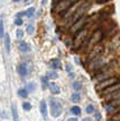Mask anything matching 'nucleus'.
<instances>
[{
	"label": "nucleus",
	"mask_w": 120,
	"mask_h": 121,
	"mask_svg": "<svg viewBox=\"0 0 120 121\" xmlns=\"http://www.w3.org/2000/svg\"><path fill=\"white\" fill-rule=\"evenodd\" d=\"M26 30H27V33H28L29 35H31L33 33H34V26H33V25H28Z\"/></svg>",
	"instance_id": "obj_32"
},
{
	"label": "nucleus",
	"mask_w": 120,
	"mask_h": 121,
	"mask_svg": "<svg viewBox=\"0 0 120 121\" xmlns=\"http://www.w3.org/2000/svg\"><path fill=\"white\" fill-rule=\"evenodd\" d=\"M4 48H6L7 53H9L10 52V36L8 34H6L4 36Z\"/></svg>",
	"instance_id": "obj_19"
},
{
	"label": "nucleus",
	"mask_w": 120,
	"mask_h": 121,
	"mask_svg": "<svg viewBox=\"0 0 120 121\" xmlns=\"http://www.w3.org/2000/svg\"><path fill=\"white\" fill-rule=\"evenodd\" d=\"M119 91H120V81H118L117 83L112 84L111 86L107 87L106 90H103L102 92H100V93H101L102 95H104V96H109V95L115 94V93L119 92Z\"/></svg>",
	"instance_id": "obj_10"
},
{
	"label": "nucleus",
	"mask_w": 120,
	"mask_h": 121,
	"mask_svg": "<svg viewBox=\"0 0 120 121\" xmlns=\"http://www.w3.org/2000/svg\"><path fill=\"white\" fill-rule=\"evenodd\" d=\"M109 1H111V0H95V2L98 4H107Z\"/></svg>",
	"instance_id": "obj_34"
},
{
	"label": "nucleus",
	"mask_w": 120,
	"mask_h": 121,
	"mask_svg": "<svg viewBox=\"0 0 120 121\" xmlns=\"http://www.w3.org/2000/svg\"><path fill=\"white\" fill-rule=\"evenodd\" d=\"M28 91H27V89H19L18 90V95L20 96V98H22V99H26L27 96H28Z\"/></svg>",
	"instance_id": "obj_22"
},
{
	"label": "nucleus",
	"mask_w": 120,
	"mask_h": 121,
	"mask_svg": "<svg viewBox=\"0 0 120 121\" xmlns=\"http://www.w3.org/2000/svg\"><path fill=\"white\" fill-rule=\"evenodd\" d=\"M103 51H104V46H103L101 43L98 44V45H95L94 47H93L90 52L88 53V56H86V60H85L86 64L89 65L91 62H93V60H95L97 58L101 57Z\"/></svg>",
	"instance_id": "obj_4"
},
{
	"label": "nucleus",
	"mask_w": 120,
	"mask_h": 121,
	"mask_svg": "<svg viewBox=\"0 0 120 121\" xmlns=\"http://www.w3.org/2000/svg\"><path fill=\"white\" fill-rule=\"evenodd\" d=\"M72 86H73V89L75 90V92H77V91H80L82 89V83L79 82V81H75V82H73Z\"/></svg>",
	"instance_id": "obj_25"
},
{
	"label": "nucleus",
	"mask_w": 120,
	"mask_h": 121,
	"mask_svg": "<svg viewBox=\"0 0 120 121\" xmlns=\"http://www.w3.org/2000/svg\"><path fill=\"white\" fill-rule=\"evenodd\" d=\"M82 121H93V120H92L91 118H84V119H83Z\"/></svg>",
	"instance_id": "obj_37"
},
{
	"label": "nucleus",
	"mask_w": 120,
	"mask_h": 121,
	"mask_svg": "<svg viewBox=\"0 0 120 121\" xmlns=\"http://www.w3.org/2000/svg\"><path fill=\"white\" fill-rule=\"evenodd\" d=\"M15 25H16V26H22V18H16V19H15Z\"/></svg>",
	"instance_id": "obj_33"
},
{
	"label": "nucleus",
	"mask_w": 120,
	"mask_h": 121,
	"mask_svg": "<svg viewBox=\"0 0 120 121\" xmlns=\"http://www.w3.org/2000/svg\"><path fill=\"white\" fill-rule=\"evenodd\" d=\"M73 4H74V2H72V0H60V1L57 2V4L55 6V13L64 15Z\"/></svg>",
	"instance_id": "obj_9"
},
{
	"label": "nucleus",
	"mask_w": 120,
	"mask_h": 121,
	"mask_svg": "<svg viewBox=\"0 0 120 121\" xmlns=\"http://www.w3.org/2000/svg\"><path fill=\"white\" fill-rule=\"evenodd\" d=\"M118 81H119V78H117V76H111V78H106V80L101 81V82H99L98 84L95 85V89H97V91H98V92H102L103 90H106L107 87L111 86L112 84L117 83Z\"/></svg>",
	"instance_id": "obj_8"
},
{
	"label": "nucleus",
	"mask_w": 120,
	"mask_h": 121,
	"mask_svg": "<svg viewBox=\"0 0 120 121\" xmlns=\"http://www.w3.org/2000/svg\"><path fill=\"white\" fill-rule=\"evenodd\" d=\"M63 112V108H62V104L55 99H51L49 100V113L53 118H57L60 117Z\"/></svg>",
	"instance_id": "obj_6"
},
{
	"label": "nucleus",
	"mask_w": 120,
	"mask_h": 121,
	"mask_svg": "<svg viewBox=\"0 0 120 121\" xmlns=\"http://www.w3.org/2000/svg\"><path fill=\"white\" fill-rule=\"evenodd\" d=\"M39 111H40V114H42V117L44 118V119H46L48 116V107L47 104H46V102L44 101V100H42L40 101V103H39Z\"/></svg>",
	"instance_id": "obj_11"
},
{
	"label": "nucleus",
	"mask_w": 120,
	"mask_h": 121,
	"mask_svg": "<svg viewBox=\"0 0 120 121\" xmlns=\"http://www.w3.org/2000/svg\"><path fill=\"white\" fill-rule=\"evenodd\" d=\"M17 71H18V73H19V75L22 76V78H25L26 75L28 74V69H27V65L25 63H22L20 65H18Z\"/></svg>",
	"instance_id": "obj_12"
},
{
	"label": "nucleus",
	"mask_w": 120,
	"mask_h": 121,
	"mask_svg": "<svg viewBox=\"0 0 120 121\" xmlns=\"http://www.w3.org/2000/svg\"><path fill=\"white\" fill-rule=\"evenodd\" d=\"M26 89H27V91L28 92H34L35 90H36V85H35V83H28L27 84V86H26Z\"/></svg>",
	"instance_id": "obj_27"
},
{
	"label": "nucleus",
	"mask_w": 120,
	"mask_h": 121,
	"mask_svg": "<svg viewBox=\"0 0 120 121\" xmlns=\"http://www.w3.org/2000/svg\"><path fill=\"white\" fill-rule=\"evenodd\" d=\"M66 121H79V120H77V117H72V118H69Z\"/></svg>",
	"instance_id": "obj_36"
},
{
	"label": "nucleus",
	"mask_w": 120,
	"mask_h": 121,
	"mask_svg": "<svg viewBox=\"0 0 120 121\" xmlns=\"http://www.w3.org/2000/svg\"><path fill=\"white\" fill-rule=\"evenodd\" d=\"M4 22L0 20V38H4Z\"/></svg>",
	"instance_id": "obj_31"
},
{
	"label": "nucleus",
	"mask_w": 120,
	"mask_h": 121,
	"mask_svg": "<svg viewBox=\"0 0 120 121\" xmlns=\"http://www.w3.org/2000/svg\"><path fill=\"white\" fill-rule=\"evenodd\" d=\"M89 8H90V2H89V1H84V2H83V4H82L81 6L76 9V11L73 13V16L71 17V19H69V25L72 26L76 20H79L80 18L83 17V16H84V13L89 10Z\"/></svg>",
	"instance_id": "obj_3"
},
{
	"label": "nucleus",
	"mask_w": 120,
	"mask_h": 121,
	"mask_svg": "<svg viewBox=\"0 0 120 121\" xmlns=\"http://www.w3.org/2000/svg\"><path fill=\"white\" fill-rule=\"evenodd\" d=\"M119 121H120V120H119Z\"/></svg>",
	"instance_id": "obj_40"
},
{
	"label": "nucleus",
	"mask_w": 120,
	"mask_h": 121,
	"mask_svg": "<svg viewBox=\"0 0 120 121\" xmlns=\"http://www.w3.org/2000/svg\"><path fill=\"white\" fill-rule=\"evenodd\" d=\"M48 65H49V67H51V69H53L54 71H55V69H58L61 67V62H60V60H57V58H54V60H49Z\"/></svg>",
	"instance_id": "obj_14"
},
{
	"label": "nucleus",
	"mask_w": 120,
	"mask_h": 121,
	"mask_svg": "<svg viewBox=\"0 0 120 121\" xmlns=\"http://www.w3.org/2000/svg\"><path fill=\"white\" fill-rule=\"evenodd\" d=\"M111 121H115V120H111Z\"/></svg>",
	"instance_id": "obj_39"
},
{
	"label": "nucleus",
	"mask_w": 120,
	"mask_h": 121,
	"mask_svg": "<svg viewBox=\"0 0 120 121\" xmlns=\"http://www.w3.org/2000/svg\"><path fill=\"white\" fill-rule=\"evenodd\" d=\"M65 69H66V72H69V73H72V66L70 64H66V66H65Z\"/></svg>",
	"instance_id": "obj_35"
},
{
	"label": "nucleus",
	"mask_w": 120,
	"mask_h": 121,
	"mask_svg": "<svg viewBox=\"0 0 120 121\" xmlns=\"http://www.w3.org/2000/svg\"><path fill=\"white\" fill-rule=\"evenodd\" d=\"M34 13H35V8H29L27 11H26V16H28V17H31L33 15H34Z\"/></svg>",
	"instance_id": "obj_30"
},
{
	"label": "nucleus",
	"mask_w": 120,
	"mask_h": 121,
	"mask_svg": "<svg viewBox=\"0 0 120 121\" xmlns=\"http://www.w3.org/2000/svg\"><path fill=\"white\" fill-rule=\"evenodd\" d=\"M11 114H13V121H19V114H18V110L16 104H11Z\"/></svg>",
	"instance_id": "obj_18"
},
{
	"label": "nucleus",
	"mask_w": 120,
	"mask_h": 121,
	"mask_svg": "<svg viewBox=\"0 0 120 121\" xmlns=\"http://www.w3.org/2000/svg\"><path fill=\"white\" fill-rule=\"evenodd\" d=\"M16 36H17L18 39H22V37H24V30L22 29H17V31H16Z\"/></svg>",
	"instance_id": "obj_29"
},
{
	"label": "nucleus",
	"mask_w": 120,
	"mask_h": 121,
	"mask_svg": "<svg viewBox=\"0 0 120 121\" xmlns=\"http://www.w3.org/2000/svg\"><path fill=\"white\" fill-rule=\"evenodd\" d=\"M93 119L97 121H102V114L100 113V111H94L93 112Z\"/></svg>",
	"instance_id": "obj_26"
},
{
	"label": "nucleus",
	"mask_w": 120,
	"mask_h": 121,
	"mask_svg": "<svg viewBox=\"0 0 120 121\" xmlns=\"http://www.w3.org/2000/svg\"><path fill=\"white\" fill-rule=\"evenodd\" d=\"M103 37H104V31H103L102 29H100V28H99V29H95L93 33H91L90 37L88 39V43H86V45H85V48H86V51H88V53L90 52L95 45L100 44V42L102 40Z\"/></svg>",
	"instance_id": "obj_2"
},
{
	"label": "nucleus",
	"mask_w": 120,
	"mask_h": 121,
	"mask_svg": "<svg viewBox=\"0 0 120 121\" xmlns=\"http://www.w3.org/2000/svg\"><path fill=\"white\" fill-rule=\"evenodd\" d=\"M22 109H24V111H30V110H31V104H30V102H24V103H22Z\"/></svg>",
	"instance_id": "obj_28"
},
{
	"label": "nucleus",
	"mask_w": 120,
	"mask_h": 121,
	"mask_svg": "<svg viewBox=\"0 0 120 121\" xmlns=\"http://www.w3.org/2000/svg\"><path fill=\"white\" fill-rule=\"evenodd\" d=\"M13 2H19V1H20V0H13Z\"/></svg>",
	"instance_id": "obj_38"
},
{
	"label": "nucleus",
	"mask_w": 120,
	"mask_h": 121,
	"mask_svg": "<svg viewBox=\"0 0 120 121\" xmlns=\"http://www.w3.org/2000/svg\"><path fill=\"white\" fill-rule=\"evenodd\" d=\"M46 76H47L48 80H56V78H58V75H57V72L56 71H48L47 73H46Z\"/></svg>",
	"instance_id": "obj_21"
},
{
	"label": "nucleus",
	"mask_w": 120,
	"mask_h": 121,
	"mask_svg": "<svg viewBox=\"0 0 120 121\" xmlns=\"http://www.w3.org/2000/svg\"><path fill=\"white\" fill-rule=\"evenodd\" d=\"M19 51L22 53H28L30 51V46L26 42H20L19 43Z\"/></svg>",
	"instance_id": "obj_17"
},
{
	"label": "nucleus",
	"mask_w": 120,
	"mask_h": 121,
	"mask_svg": "<svg viewBox=\"0 0 120 121\" xmlns=\"http://www.w3.org/2000/svg\"><path fill=\"white\" fill-rule=\"evenodd\" d=\"M90 30H89V26L86 25L83 29H81L79 33L75 34L74 37V42H73V48L77 51L79 48L85 47L86 43H88V39L90 37Z\"/></svg>",
	"instance_id": "obj_1"
},
{
	"label": "nucleus",
	"mask_w": 120,
	"mask_h": 121,
	"mask_svg": "<svg viewBox=\"0 0 120 121\" xmlns=\"http://www.w3.org/2000/svg\"><path fill=\"white\" fill-rule=\"evenodd\" d=\"M71 101L73 103H79L81 101V94L79 92H74L72 95H71Z\"/></svg>",
	"instance_id": "obj_20"
},
{
	"label": "nucleus",
	"mask_w": 120,
	"mask_h": 121,
	"mask_svg": "<svg viewBox=\"0 0 120 121\" xmlns=\"http://www.w3.org/2000/svg\"><path fill=\"white\" fill-rule=\"evenodd\" d=\"M70 112L72 113L74 117H79V116H81L82 110L79 105H73L72 108H71V110H70Z\"/></svg>",
	"instance_id": "obj_16"
},
{
	"label": "nucleus",
	"mask_w": 120,
	"mask_h": 121,
	"mask_svg": "<svg viewBox=\"0 0 120 121\" xmlns=\"http://www.w3.org/2000/svg\"><path fill=\"white\" fill-rule=\"evenodd\" d=\"M118 110H119V108H117L116 105H113L112 103H109L106 105V111H107L108 113H111V114H115V113L118 112Z\"/></svg>",
	"instance_id": "obj_15"
},
{
	"label": "nucleus",
	"mask_w": 120,
	"mask_h": 121,
	"mask_svg": "<svg viewBox=\"0 0 120 121\" xmlns=\"http://www.w3.org/2000/svg\"><path fill=\"white\" fill-rule=\"evenodd\" d=\"M88 20H89V18L85 17V16H83L82 18H80L79 20H76L72 26L70 27V33L72 35H75L76 33H79L80 30L83 29V28L88 25Z\"/></svg>",
	"instance_id": "obj_7"
},
{
	"label": "nucleus",
	"mask_w": 120,
	"mask_h": 121,
	"mask_svg": "<svg viewBox=\"0 0 120 121\" xmlns=\"http://www.w3.org/2000/svg\"><path fill=\"white\" fill-rule=\"evenodd\" d=\"M95 111L94 107H93V104H88L85 108V112L88 113V114H93V112Z\"/></svg>",
	"instance_id": "obj_24"
},
{
	"label": "nucleus",
	"mask_w": 120,
	"mask_h": 121,
	"mask_svg": "<svg viewBox=\"0 0 120 121\" xmlns=\"http://www.w3.org/2000/svg\"><path fill=\"white\" fill-rule=\"evenodd\" d=\"M48 89H49V91H51L52 94H58L60 93V86L56 84V83L54 82H51L49 84H48Z\"/></svg>",
	"instance_id": "obj_13"
},
{
	"label": "nucleus",
	"mask_w": 120,
	"mask_h": 121,
	"mask_svg": "<svg viewBox=\"0 0 120 121\" xmlns=\"http://www.w3.org/2000/svg\"><path fill=\"white\" fill-rule=\"evenodd\" d=\"M106 60H104V57H99V58H97L95 60H93V62H91L90 64L88 65L89 67V72L92 74H95V73H98L99 71H101V69L106 66Z\"/></svg>",
	"instance_id": "obj_5"
},
{
	"label": "nucleus",
	"mask_w": 120,
	"mask_h": 121,
	"mask_svg": "<svg viewBox=\"0 0 120 121\" xmlns=\"http://www.w3.org/2000/svg\"><path fill=\"white\" fill-rule=\"evenodd\" d=\"M40 81H42V87H43L44 90H45V89H47L48 84H49L47 76H42V78H40Z\"/></svg>",
	"instance_id": "obj_23"
}]
</instances>
